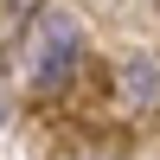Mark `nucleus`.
<instances>
[{
  "instance_id": "nucleus-2",
  "label": "nucleus",
  "mask_w": 160,
  "mask_h": 160,
  "mask_svg": "<svg viewBox=\"0 0 160 160\" xmlns=\"http://www.w3.org/2000/svg\"><path fill=\"white\" fill-rule=\"evenodd\" d=\"M122 96L135 102V109H141V102H160V71L141 64V58H128L122 64Z\"/></svg>"
},
{
  "instance_id": "nucleus-3",
  "label": "nucleus",
  "mask_w": 160,
  "mask_h": 160,
  "mask_svg": "<svg viewBox=\"0 0 160 160\" xmlns=\"http://www.w3.org/2000/svg\"><path fill=\"white\" fill-rule=\"evenodd\" d=\"M0 115H7V102H0Z\"/></svg>"
},
{
  "instance_id": "nucleus-1",
  "label": "nucleus",
  "mask_w": 160,
  "mask_h": 160,
  "mask_svg": "<svg viewBox=\"0 0 160 160\" xmlns=\"http://www.w3.org/2000/svg\"><path fill=\"white\" fill-rule=\"evenodd\" d=\"M77 51H83V32H77V19H64V13H45L32 32V83L38 90H64L77 71Z\"/></svg>"
}]
</instances>
